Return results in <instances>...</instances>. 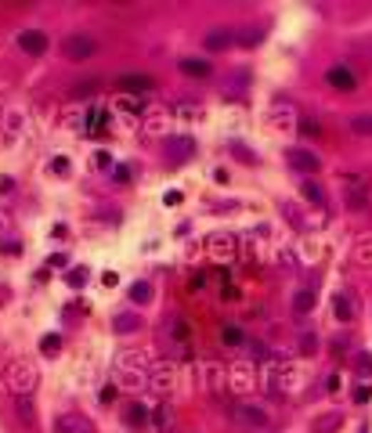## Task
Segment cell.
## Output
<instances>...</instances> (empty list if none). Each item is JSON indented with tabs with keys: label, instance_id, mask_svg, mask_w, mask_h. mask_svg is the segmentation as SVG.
<instances>
[{
	"label": "cell",
	"instance_id": "obj_1",
	"mask_svg": "<svg viewBox=\"0 0 372 433\" xmlns=\"http://www.w3.org/2000/svg\"><path fill=\"white\" fill-rule=\"evenodd\" d=\"M36 379L40 372H36V361L29 358H15L11 365H4V387L11 397H29L36 390Z\"/></svg>",
	"mask_w": 372,
	"mask_h": 433
},
{
	"label": "cell",
	"instance_id": "obj_2",
	"mask_svg": "<svg viewBox=\"0 0 372 433\" xmlns=\"http://www.w3.org/2000/svg\"><path fill=\"white\" fill-rule=\"evenodd\" d=\"M159 340L170 350V358H188L192 354V333H188V321L181 314H167L163 318V329H159Z\"/></svg>",
	"mask_w": 372,
	"mask_h": 433
},
{
	"label": "cell",
	"instance_id": "obj_3",
	"mask_svg": "<svg viewBox=\"0 0 372 433\" xmlns=\"http://www.w3.org/2000/svg\"><path fill=\"white\" fill-rule=\"evenodd\" d=\"M62 54L69 62H87V58H94V54H98V40L87 36V33H73V36L62 40Z\"/></svg>",
	"mask_w": 372,
	"mask_h": 433
},
{
	"label": "cell",
	"instance_id": "obj_4",
	"mask_svg": "<svg viewBox=\"0 0 372 433\" xmlns=\"http://www.w3.org/2000/svg\"><path fill=\"white\" fill-rule=\"evenodd\" d=\"M232 419L242 422V426H253V429H264V426H268V412L257 408V405H249V401H235V405H232Z\"/></svg>",
	"mask_w": 372,
	"mask_h": 433
},
{
	"label": "cell",
	"instance_id": "obj_5",
	"mask_svg": "<svg viewBox=\"0 0 372 433\" xmlns=\"http://www.w3.org/2000/svg\"><path fill=\"white\" fill-rule=\"evenodd\" d=\"M192 155H195V141L192 137H167L163 159L170 162V167H181V162H188Z\"/></svg>",
	"mask_w": 372,
	"mask_h": 433
},
{
	"label": "cell",
	"instance_id": "obj_6",
	"mask_svg": "<svg viewBox=\"0 0 372 433\" xmlns=\"http://www.w3.org/2000/svg\"><path fill=\"white\" fill-rule=\"evenodd\" d=\"M55 433H94V422L83 412H62L55 419Z\"/></svg>",
	"mask_w": 372,
	"mask_h": 433
},
{
	"label": "cell",
	"instance_id": "obj_7",
	"mask_svg": "<svg viewBox=\"0 0 372 433\" xmlns=\"http://www.w3.org/2000/svg\"><path fill=\"white\" fill-rule=\"evenodd\" d=\"M286 159H289V167L300 170V174H318V167H322V162H318V155L307 152V148H289Z\"/></svg>",
	"mask_w": 372,
	"mask_h": 433
},
{
	"label": "cell",
	"instance_id": "obj_8",
	"mask_svg": "<svg viewBox=\"0 0 372 433\" xmlns=\"http://www.w3.org/2000/svg\"><path fill=\"white\" fill-rule=\"evenodd\" d=\"M19 47H22L26 54H33V58H40V54L47 51V36H43L40 29H22V33H19Z\"/></svg>",
	"mask_w": 372,
	"mask_h": 433
},
{
	"label": "cell",
	"instance_id": "obj_9",
	"mask_svg": "<svg viewBox=\"0 0 372 433\" xmlns=\"http://www.w3.org/2000/svg\"><path fill=\"white\" fill-rule=\"evenodd\" d=\"M326 80H329V87H336L340 94H351V90L358 87V80H354V73H351L347 66H333V69L326 73Z\"/></svg>",
	"mask_w": 372,
	"mask_h": 433
},
{
	"label": "cell",
	"instance_id": "obj_10",
	"mask_svg": "<svg viewBox=\"0 0 372 433\" xmlns=\"http://www.w3.org/2000/svg\"><path fill=\"white\" fill-rule=\"evenodd\" d=\"M116 87H120L123 94H145V90L155 87V83H152V76H145V73H127V76L116 80Z\"/></svg>",
	"mask_w": 372,
	"mask_h": 433
},
{
	"label": "cell",
	"instance_id": "obj_11",
	"mask_svg": "<svg viewBox=\"0 0 372 433\" xmlns=\"http://www.w3.org/2000/svg\"><path fill=\"white\" fill-rule=\"evenodd\" d=\"M340 426H343V415L340 412H322V415H314L311 433H336Z\"/></svg>",
	"mask_w": 372,
	"mask_h": 433
},
{
	"label": "cell",
	"instance_id": "obj_12",
	"mask_svg": "<svg viewBox=\"0 0 372 433\" xmlns=\"http://www.w3.org/2000/svg\"><path fill=\"white\" fill-rule=\"evenodd\" d=\"M232 40H235V33L228 29V26H217L214 33H206V51H224V47H232Z\"/></svg>",
	"mask_w": 372,
	"mask_h": 433
},
{
	"label": "cell",
	"instance_id": "obj_13",
	"mask_svg": "<svg viewBox=\"0 0 372 433\" xmlns=\"http://www.w3.org/2000/svg\"><path fill=\"white\" fill-rule=\"evenodd\" d=\"M206 249H210V256H217V260H232V239H224V235H214L206 242Z\"/></svg>",
	"mask_w": 372,
	"mask_h": 433
},
{
	"label": "cell",
	"instance_id": "obj_14",
	"mask_svg": "<svg viewBox=\"0 0 372 433\" xmlns=\"http://www.w3.org/2000/svg\"><path fill=\"white\" fill-rule=\"evenodd\" d=\"M15 415L22 426H33L36 422V412H33V397H15Z\"/></svg>",
	"mask_w": 372,
	"mask_h": 433
},
{
	"label": "cell",
	"instance_id": "obj_15",
	"mask_svg": "<svg viewBox=\"0 0 372 433\" xmlns=\"http://www.w3.org/2000/svg\"><path fill=\"white\" fill-rule=\"evenodd\" d=\"M152 375H155V379H152V387H155V390H163V394H170V390H174L170 365H163V368H152Z\"/></svg>",
	"mask_w": 372,
	"mask_h": 433
},
{
	"label": "cell",
	"instance_id": "obj_16",
	"mask_svg": "<svg viewBox=\"0 0 372 433\" xmlns=\"http://www.w3.org/2000/svg\"><path fill=\"white\" fill-rule=\"evenodd\" d=\"M181 73H185V76H195V80H202V76H210V62H199V58H185V62H181Z\"/></svg>",
	"mask_w": 372,
	"mask_h": 433
},
{
	"label": "cell",
	"instance_id": "obj_17",
	"mask_svg": "<svg viewBox=\"0 0 372 433\" xmlns=\"http://www.w3.org/2000/svg\"><path fill=\"white\" fill-rule=\"evenodd\" d=\"M351 130L361 137H372V113H354L351 116Z\"/></svg>",
	"mask_w": 372,
	"mask_h": 433
},
{
	"label": "cell",
	"instance_id": "obj_18",
	"mask_svg": "<svg viewBox=\"0 0 372 433\" xmlns=\"http://www.w3.org/2000/svg\"><path fill=\"white\" fill-rule=\"evenodd\" d=\"M113 329H116V333H138V329H141V318H138V314H116Z\"/></svg>",
	"mask_w": 372,
	"mask_h": 433
},
{
	"label": "cell",
	"instance_id": "obj_19",
	"mask_svg": "<svg viewBox=\"0 0 372 433\" xmlns=\"http://www.w3.org/2000/svg\"><path fill=\"white\" fill-rule=\"evenodd\" d=\"M304 195H307V199H311V206H318V209H326V206H329V202H326V192L318 188L314 181H304Z\"/></svg>",
	"mask_w": 372,
	"mask_h": 433
},
{
	"label": "cell",
	"instance_id": "obj_20",
	"mask_svg": "<svg viewBox=\"0 0 372 433\" xmlns=\"http://www.w3.org/2000/svg\"><path fill=\"white\" fill-rule=\"evenodd\" d=\"M253 387V368L249 365H235V390H249Z\"/></svg>",
	"mask_w": 372,
	"mask_h": 433
},
{
	"label": "cell",
	"instance_id": "obj_21",
	"mask_svg": "<svg viewBox=\"0 0 372 433\" xmlns=\"http://www.w3.org/2000/svg\"><path fill=\"white\" fill-rule=\"evenodd\" d=\"M40 350H43L47 358H55V354L62 350V336H55V333H51V336H43V340H40Z\"/></svg>",
	"mask_w": 372,
	"mask_h": 433
},
{
	"label": "cell",
	"instance_id": "obj_22",
	"mask_svg": "<svg viewBox=\"0 0 372 433\" xmlns=\"http://www.w3.org/2000/svg\"><path fill=\"white\" fill-rule=\"evenodd\" d=\"M130 300L148 303V300H152V286H148V282H134V286H130Z\"/></svg>",
	"mask_w": 372,
	"mask_h": 433
},
{
	"label": "cell",
	"instance_id": "obj_23",
	"mask_svg": "<svg viewBox=\"0 0 372 433\" xmlns=\"http://www.w3.org/2000/svg\"><path fill=\"white\" fill-rule=\"evenodd\" d=\"M333 307H336V314H340V321H351V318H354V311H351V303H347V296H336V300H333Z\"/></svg>",
	"mask_w": 372,
	"mask_h": 433
},
{
	"label": "cell",
	"instance_id": "obj_24",
	"mask_svg": "<svg viewBox=\"0 0 372 433\" xmlns=\"http://www.w3.org/2000/svg\"><path fill=\"white\" fill-rule=\"evenodd\" d=\"M311 303H314V293H311V289L296 293V300H293V307H296V311H311Z\"/></svg>",
	"mask_w": 372,
	"mask_h": 433
},
{
	"label": "cell",
	"instance_id": "obj_25",
	"mask_svg": "<svg viewBox=\"0 0 372 433\" xmlns=\"http://www.w3.org/2000/svg\"><path fill=\"white\" fill-rule=\"evenodd\" d=\"M354 368L365 372V375H372V354H354Z\"/></svg>",
	"mask_w": 372,
	"mask_h": 433
},
{
	"label": "cell",
	"instance_id": "obj_26",
	"mask_svg": "<svg viewBox=\"0 0 372 433\" xmlns=\"http://www.w3.org/2000/svg\"><path fill=\"white\" fill-rule=\"evenodd\" d=\"M120 383H123V387H141L145 379H141V372H123V375H120Z\"/></svg>",
	"mask_w": 372,
	"mask_h": 433
},
{
	"label": "cell",
	"instance_id": "obj_27",
	"mask_svg": "<svg viewBox=\"0 0 372 433\" xmlns=\"http://www.w3.org/2000/svg\"><path fill=\"white\" fill-rule=\"evenodd\" d=\"M232 152H235L239 159H246V162H253V159H257V155H253L249 148H242V141H235V145H232Z\"/></svg>",
	"mask_w": 372,
	"mask_h": 433
},
{
	"label": "cell",
	"instance_id": "obj_28",
	"mask_svg": "<svg viewBox=\"0 0 372 433\" xmlns=\"http://www.w3.org/2000/svg\"><path fill=\"white\" fill-rule=\"evenodd\" d=\"M300 350H304V354H314V350H318V340H314V336L307 333V336L300 340Z\"/></svg>",
	"mask_w": 372,
	"mask_h": 433
},
{
	"label": "cell",
	"instance_id": "obj_29",
	"mask_svg": "<svg viewBox=\"0 0 372 433\" xmlns=\"http://www.w3.org/2000/svg\"><path fill=\"white\" fill-rule=\"evenodd\" d=\"M87 282V271L80 267V271H69V286H83Z\"/></svg>",
	"mask_w": 372,
	"mask_h": 433
},
{
	"label": "cell",
	"instance_id": "obj_30",
	"mask_svg": "<svg viewBox=\"0 0 372 433\" xmlns=\"http://www.w3.org/2000/svg\"><path fill=\"white\" fill-rule=\"evenodd\" d=\"M130 422H134V426H145V408H141V405L130 408Z\"/></svg>",
	"mask_w": 372,
	"mask_h": 433
},
{
	"label": "cell",
	"instance_id": "obj_31",
	"mask_svg": "<svg viewBox=\"0 0 372 433\" xmlns=\"http://www.w3.org/2000/svg\"><path fill=\"white\" fill-rule=\"evenodd\" d=\"M368 397H372V390H368V387H354V401H358V405H361V401H368Z\"/></svg>",
	"mask_w": 372,
	"mask_h": 433
},
{
	"label": "cell",
	"instance_id": "obj_32",
	"mask_svg": "<svg viewBox=\"0 0 372 433\" xmlns=\"http://www.w3.org/2000/svg\"><path fill=\"white\" fill-rule=\"evenodd\" d=\"M224 340H228V343H242V336H239L235 329H224Z\"/></svg>",
	"mask_w": 372,
	"mask_h": 433
}]
</instances>
